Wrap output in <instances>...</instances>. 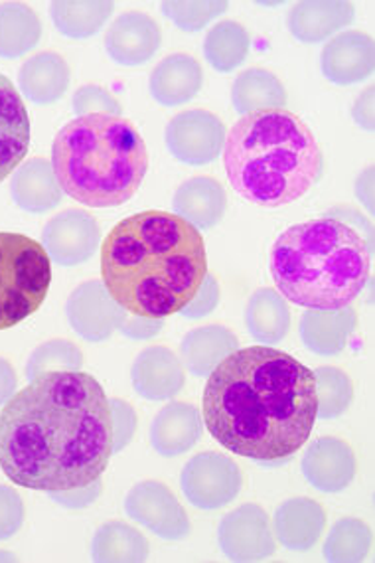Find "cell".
Listing matches in <instances>:
<instances>
[{"label": "cell", "mask_w": 375, "mask_h": 563, "mask_svg": "<svg viewBox=\"0 0 375 563\" xmlns=\"http://www.w3.org/2000/svg\"><path fill=\"white\" fill-rule=\"evenodd\" d=\"M113 456V418L101 384L86 372L30 379L0 411V468L40 493L93 483Z\"/></svg>", "instance_id": "1"}, {"label": "cell", "mask_w": 375, "mask_h": 563, "mask_svg": "<svg viewBox=\"0 0 375 563\" xmlns=\"http://www.w3.org/2000/svg\"><path fill=\"white\" fill-rule=\"evenodd\" d=\"M203 421L231 453L283 465L317 423L315 372L273 346L238 349L208 376Z\"/></svg>", "instance_id": "2"}, {"label": "cell", "mask_w": 375, "mask_h": 563, "mask_svg": "<svg viewBox=\"0 0 375 563\" xmlns=\"http://www.w3.org/2000/svg\"><path fill=\"white\" fill-rule=\"evenodd\" d=\"M206 273L208 255L200 230L163 210L126 218L101 245L107 292L136 317L166 319L183 311Z\"/></svg>", "instance_id": "3"}, {"label": "cell", "mask_w": 375, "mask_h": 563, "mask_svg": "<svg viewBox=\"0 0 375 563\" xmlns=\"http://www.w3.org/2000/svg\"><path fill=\"white\" fill-rule=\"evenodd\" d=\"M222 156L235 192L271 210L307 196L324 170L317 136L289 109L241 117L225 135Z\"/></svg>", "instance_id": "4"}, {"label": "cell", "mask_w": 375, "mask_h": 563, "mask_svg": "<svg viewBox=\"0 0 375 563\" xmlns=\"http://www.w3.org/2000/svg\"><path fill=\"white\" fill-rule=\"evenodd\" d=\"M271 275L287 301L334 311L352 305L372 275V240L337 216L280 233L271 252Z\"/></svg>", "instance_id": "5"}, {"label": "cell", "mask_w": 375, "mask_h": 563, "mask_svg": "<svg viewBox=\"0 0 375 563\" xmlns=\"http://www.w3.org/2000/svg\"><path fill=\"white\" fill-rule=\"evenodd\" d=\"M52 166L64 195L106 210L136 195L148 170V151L123 117H76L54 139Z\"/></svg>", "instance_id": "6"}, {"label": "cell", "mask_w": 375, "mask_h": 563, "mask_svg": "<svg viewBox=\"0 0 375 563\" xmlns=\"http://www.w3.org/2000/svg\"><path fill=\"white\" fill-rule=\"evenodd\" d=\"M49 283L52 267L42 243L22 233L0 232V331L38 311Z\"/></svg>", "instance_id": "7"}, {"label": "cell", "mask_w": 375, "mask_h": 563, "mask_svg": "<svg viewBox=\"0 0 375 563\" xmlns=\"http://www.w3.org/2000/svg\"><path fill=\"white\" fill-rule=\"evenodd\" d=\"M186 500L198 510H220L231 505L243 486L240 466L230 456L206 451L192 456L180 475Z\"/></svg>", "instance_id": "8"}, {"label": "cell", "mask_w": 375, "mask_h": 563, "mask_svg": "<svg viewBox=\"0 0 375 563\" xmlns=\"http://www.w3.org/2000/svg\"><path fill=\"white\" fill-rule=\"evenodd\" d=\"M164 141L170 155L184 165H212L222 156L225 125L210 111L192 109L174 117L166 125Z\"/></svg>", "instance_id": "9"}, {"label": "cell", "mask_w": 375, "mask_h": 563, "mask_svg": "<svg viewBox=\"0 0 375 563\" xmlns=\"http://www.w3.org/2000/svg\"><path fill=\"white\" fill-rule=\"evenodd\" d=\"M125 512L136 525L145 526L166 542H180L190 536V518L173 490L158 481H143L125 498Z\"/></svg>", "instance_id": "10"}, {"label": "cell", "mask_w": 375, "mask_h": 563, "mask_svg": "<svg viewBox=\"0 0 375 563\" xmlns=\"http://www.w3.org/2000/svg\"><path fill=\"white\" fill-rule=\"evenodd\" d=\"M218 542L231 562H263L277 552L269 516L257 505H243L223 516Z\"/></svg>", "instance_id": "11"}, {"label": "cell", "mask_w": 375, "mask_h": 563, "mask_svg": "<svg viewBox=\"0 0 375 563\" xmlns=\"http://www.w3.org/2000/svg\"><path fill=\"white\" fill-rule=\"evenodd\" d=\"M101 228L84 210H64L52 218L42 232V247L49 260L62 267H76L96 255Z\"/></svg>", "instance_id": "12"}, {"label": "cell", "mask_w": 375, "mask_h": 563, "mask_svg": "<svg viewBox=\"0 0 375 563\" xmlns=\"http://www.w3.org/2000/svg\"><path fill=\"white\" fill-rule=\"evenodd\" d=\"M71 329L87 342H106L111 339L126 319V311L117 305L99 282L81 283L66 302Z\"/></svg>", "instance_id": "13"}, {"label": "cell", "mask_w": 375, "mask_h": 563, "mask_svg": "<svg viewBox=\"0 0 375 563\" xmlns=\"http://www.w3.org/2000/svg\"><path fill=\"white\" fill-rule=\"evenodd\" d=\"M163 46V30L145 12H126L107 30L106 49L117 66L136 68L156 56Z\"/></svg>", "instance_id": "14"}, {"label": "cell", "mask_w": 375, "mask_h": 563, "mask_svg": "<svg viewBox=\"0 0 375 563\" xmlns=\"http://www.w3.org/2000/svg\"><path fill=\"white\" fill-rule=\"evenodd\" d=\"M320 68L324 78L337 86L362 84L374 74V38L357 30L340 32L322 49Z\"/></svg>", "instance_id": "15"}, {"label": "cell", "mask_w": 375, "mask_h": 563, "mask_svg": "<svg viewBox=\"0 0 375 563\" xmlns=\"http://www.w3.org/2000/svg\"><path fill=\"white\" fill-rule=\"evenodd\" d=\"M356 471V455L342 439L320 438L302 456V475L327 495L344 493L352 485Z\"/></svg>", "instance_id": "16"}, {"label": "cell", "mask_w": 375, "mask_h": 563, "mask_svg": "<svg viewBox=\"0 0 375 563\" xmlns=\"http://www.w3.org/2000/svg\"><path fill=\"white\" fill-rule=\"evenodd\" d=\"M32 126L29 109L14 84L0 74V183L7 180L29 153Z\"/></svg>", "instance_id": "17"}, {"label": "cell", "mask_w": 375, "mask_h": 563, "mask_svg": "<svg viewBox=\"0 0 375 563\" xmlns=\"http://www.w3.org/2000/svg\"><path fill=\"white\" fill-rule=\"evenodd\" d=\"M356 19V7L348 0H302L289 12L287 26L302 44H320L334 38Z\"/></svg>", "instance_id": "18"}, {"label": "cell", "mask_w": 375, "mask_h": 563, "mask_svg": "<svg viewBox=\"0 0 375 563\" xmlns=\"http://www.w3.org/2000/svg\"><path fill=\"white\" fill-rule=\"evenodd\" d=\"M133 388L148 401H168L184 388V366L173 350L151 346L136 356L131 369Z\"/></svg>", "instance_id": "19"}, {"label": "cell", "mask_w": 375, "mask_h": 563, "mask_svg": "<svg viewBox=\"0 0 375 563\" xmlns=\"http://www.w3.org/2000/svg\"><path fill=\"white\" fill-rule=\"evenodd\" d=\"M327 526V512L317 500L299 496L277 508L273 518V534L293 552H308L317 545Z\"/></svg>", "instance_id": "20"}, {"label": "cell", "mask_w": 375, "mask_h": 563, "mask_svg": "<svg viewBox=\"0 0 375 563\" xmlns=\"http://www.w3.org/2000/svg\"><path fill=\"white\" fill-rule=\"evenodd\" d=\"M202 433L200 411L190 404L170 401L154 418L151 426V445L158 455L173 459L196 448Z\"/></svg>", "instance_id": "21"}, {"label": "cell", "mask_w": 375, "mask_h": 563, "mask_svg": "<svg viewBox=\"0 0 375 563\" xmlns=\"http://www.w3.org/2000/svg\"><path fill=\"white\" fill-rule=\"evenodd\" d=\"M356 327L357 314L352 305L334 311L308 309L300 319L299 334L308 352L317 356H337L344 352Z\"/></svg>", "instance_id": "22"}, {"label": "cell", "mask_w": 375, "mask_h": 563, "mask_svg": "<svg viewBox=\"0 0 375 563\" xmlns=\"http://www.w3.org/2000/svg\"><path fill=\"white\" fill-rule=\"evenodd\" d=\"M174 214L180 216L196 230H212L228 210V195L216 178L196 176L186 180L173 198Z\"/></svg>", "instance_id": "23"}, {"label": "cell", "mask_w": 375, "mask_h": 563, "mask_svg": "<svg viewBox=\"0 0 375 563\" xmlns=\"http://www.w3.org/2000/svg\"><path fill=\"white\" fill-rule=\"evenodd\" d=\"M10 196L14 205L30 214H46L64 198L52 161L32 158L16 168L10 180Z\"/></svg>", "instance_id": "24"}, {"label": "cell", "mask_w": 375, "mask_h": 563, "mask_svg": "<svg viewBox=\"0 0 375 563\" xmlns=\"http://www.w3.org/2000/svg\"><path fill=\"white\" fill-rule=\"evenodd\" d=\"M203 86L202 66L186 54L164 58L151 74L148 89L156 103L164 108H178L192 101Z\"/></svg>", "instance_id": "25"}, {"label": "cell", "mask_w": 375, "mask_h": 563, "mask_svg": "<svg viewBox=\"0 0 375 563\" xmlns=\"http://www.w3.org/2000/svg\"><path fill=\"white\" fill-rule=\"evenodd\" d=\"M71 81L68 62L56 52H42L22 64L20 93L34 106H52L66 96Z\"/></svg>", "instance_id": "26"}, {"label": "cell", "mask_w": 375, "mask_h": 563, "mask_svg": "<svg viewBox=\"0 0 375 563\" xmlns=\"http://www.w3.org/2000/svg\"><path fill=\"white\" fill-rule=\"evenodd\" d=\"M240 349L238 336L220 324L190 331L180 344V362L196 378H208L223 360Z\"/></svg>", "instance_id": "27"}, {"label": "cell", "mask_w": 375, "mask_h": 563, "mask_svg": "<svg viewBox=\"0 0 375 563\" xmlns=\"http://www.w3.org/2000/svg\"><path fill=\"white\" fill-rule=\"evenodd\" d=\"M245 327L251 339L263 346H275L289 334L290 309L275 289H257L245 309Z\"/></svg>", "instance_id": "28"}, {"label": "cell", "mask_w": 375, "mask_h": 563, "mask_svg": "<svg viewBox=\"0 0 375 563\" xmlns=\"http://www.w3.org/2000/svg\"><path fill=\"white\" fill-rule=\"evenodd\" d=\"M231 103L241 117L267 109H285L287 91L275 74L267 69L251 68L233 81Z\"/></svg>", "instance_id": "29"}, {"label": "cell", "mask_w": 375, "mask_h": 563, "mask_svg": "<svg viewBox=\"0 0 375 563\" xmlns=\"http://www.w3.org/2000/svg\"><path fill=\"white\" fill-rule=\"evenodd\" d=\"M42 22L24 2L0 4V58H22L38 46Z\"/></svg>", "instance_id": "30"}, {"label": "cell", "mask_w": 375, "mask_h": 563, "mask_svg": "<svg viewBox=\"0 0 375 563\" xmlns=\"http://www.w3.org/2000/svg\"><path fill=\"white\" fill-rule=\"evenodd\" d=\"M113 10L115 2L109 0H56L52 2V20L68 38H91L103 30Z\"/></svg>", "instance_id": "31"}, {"label": "cell", "mask_w": 375, "mask_h": 563, "mask_svg": "<svg viewBox=\"0 0 375 563\" xmlns=\"http://www.w3.org/2000/svg\"><path fill=\"white\" fill-rule=\"evenodd\" d=\"M151 544L145 536L125 522H107L91 542V560L97 563L146 562Z\"/></svg>", "instance_id": "32"}, {"label": "cell", "mask_w": 375, "mask_h": 563, "mask_svg": "<svg viewBox=\"0 0 375 563\" xmlns=\"http://www.w3.org/2000/svg\"><path fill=\"white\" fill-rule=\"evenodd\" d=\"M250 32L233 20L216 24L203 40L206 62L220 74H231L250 56Z\"/></svg>", "instance_id": "33"}, {"label": "cell", "mask_w": 375, "mask_h": 563, "mask_svg": "<svg viewBox=\"0 0 375 563\" xmlns=\"http://www.w3.org/2000/svg\"><path fill=\"white\" fill-rule=\"evenodd\" d=\"M372 542L374 536L366 522L357 518H344L332 526L322 552L327 562H364L372 550Z\"/></svg>", "instance_id": "34"}, {"label": "cell", "mask_w": 375, "mask_h": 563, "mask_svg": "<svg viewBox=\"0 0 375 563\" xmlns=\"http://www.w3.org/2000/svg\"><path fill=\"white\" fill-rule=\"evenodd\" d=\"M315 382H317V418H342L354 401V384L346 372L334 366H322L315 369Z\"/></svg>", "instance_id": "35"}, {"label": "cell", "mask_w": 375, "mask_h": 563, "mask_svg": "<svg viewBox=\"0 0 375 563\" xmlns=\"http://www.w3.org/2000/svg\"><path fill=\"white\" fill-rule=\"evenodd\" d=\"M81 366L84 352L71 340H48L30 354L26 378L30 382L49 372H81Z\"/></svg>", "instance_id": "36"}, {"label": "cell", "mask_w": 375, "mask_h": 563, "mask_svg": "<svg viewBox=\"0 0 375 563\" xmlns=\"http://www.w3.org/2000/svg\"><path fill=\"white\" fill-rule=\"evenodd\" d=\"M230 2L225 0H168L163 2L166 19L184 32L203 30L212 20L220 19Z\"/></svg>", "instance_id": "37"}, {"label": "cell", "mask_w": 375, "mask_h": 563, "mask_svg": "<svg viewBox=\"0 0 375 563\" xmlns=\"http://www.w3.org/2000/svg\"><path fill=\"white\" fill-rule=\"evenodd\" d=\"M71 108L76 117L99 115V113L121 117L123 113L119 99L101 86H84L77 89L71 99Z\"/></svg>", "instance_id": "38"}, {"label": "cell", "mask_w": 375, "mask_h": 563, "mask_svg": "<svg viewBox=\"0 0 375 563\" xmlns=\"http://www.w3.org/2000/svg\"><path fill=\"white\" fill-rule=\"evenodd\" d=\"M218 305H220V283L216 282L212 273H206L200 289L190 301L186 302V307L178 314L188 321H198L212 314L218 309Z\"/></svg>", "instance_id": "39"}, {"label": "cell", "mask_w": 375, "mask_h": 563, "mask_svg": "<svg viewBox=\"0 0 375 563\" xmlns=\"http://www.w3.org/2000/svg\"><path fill=\"white\" fill-rule=\"evenodd\" d=\"M24 525V503L16 488L0 485V540H10Z\"/></svg>", "instance_id": "40"}, {"label": "cell", "mask_w": 375, "mask_h": 563, "mask_svg": "<svg viewBox=\"0 0 375 563\" xmlns=\"http://www.w3.org/2000/svg\"><path fill=\"white\" fill-rule=\"evenodd\" d=\"M111 418H113V455L121 453L131 445L136 433V413L133 406H129L123 399H109Z\"/></svg>", "instance_id": "41"}, {"label": "cell", "mask_w": 375, "mask_h": 563, "mask_svg": "<svg viewBox=\"0 0 375 563\" xmlns=\"http://www.w3.org/2000/svg\"><path fill=\"white\" fill-rule=\"evenodd\" d=\"M101 493H103V481L97 478L89 485L76 486V488H68V490H56V493H48V495L62 508L84 510L87 506L93 505Z\"/></svg>", "instance_id": "42"}, {"label": "cell", "mask_w": 375, "mask_h": 563, "mask_svg": "<svg viewBox=\"0 0 375 563\" xmlns=\"http://www.w3.org/2000/svg\"><path fill=\"white\" fill-rule=\"evenodd\" d=\"M164 329V319H146V317H126L121 324V334L131 340H151L158 336Z\"/></svg>", "instance_id": "43"}, {"label": "cell", "mask_w": 375, "mask_h": 563, "mask_svg": "<svg viewBox=\"0 0 375 563\" xmlns=\"http://www.w3.org/2000/svg\"><path fill=\"white\" fill-rule=\"evenodd\" d=\"M352 117H354L357 126H362L366 131H374V88H367L356 99L354 109H352Z\"/></svg>", "instance_id": "44"}, {"label": "cell", "mask_w": 375, "mask_h": 563, "mask_svg": "<svg viewBox=\"0 0 375 563\" xmlns=\"http://www.w3.org/2000/svg\"><path fill=\"white\" fill-rule=\"evenodd\" d=\"M19 388L16 372L10 366L9 360L0 358V406H4Z\"/></svg>", "instance_id": "45"}, {"label": "cell", "mask_w": 375, "mask_h": 563, "mask_svg": "<svg viewBox=\"0 0 375 563\" xmlns=\"http://www.w3.org/2000/svg\"><path fill=\"white\" fill-rule=\"evenodd\" d=\"M356 196L370 212H374V170L372 168H367L366 173H362L357 178Z\"/></svg>", "instance_id": "46"}, {"label": "cell", "mask_w": 375, "mask_h": 563, "mask_svg": "<svg viewBox=\"0 0 375 563\" xmlns=\"http://www.w3.org/2000/svg\"><path fill=\"white\" fill-rule=\"evenodd\" d=\"M0 560H14V558H10V555L7 554H0Z\"/></svg>", "instance_id": "47"}]
</instances>
